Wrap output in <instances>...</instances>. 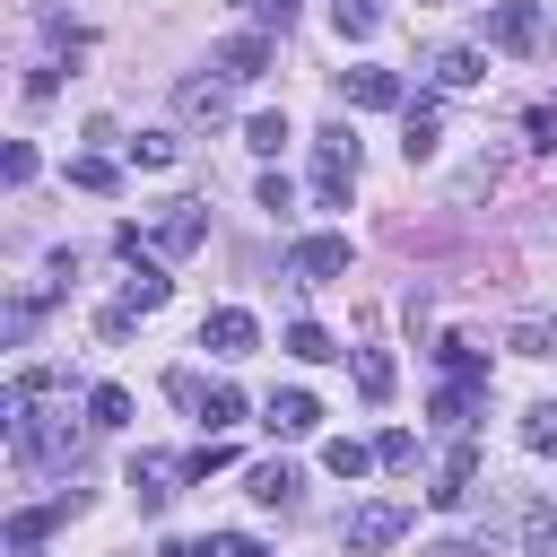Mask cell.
I'll return each mask as SVG.
<instances>
[{
  "mask_svg": "<svg viewBox=\"0 0 557 557\" xmlns=\"http://www.w3.org/2000/svg\"><path fill=\"white\" fill-rule=\"evenodd\" d=\"M287 278H296V287L348 278V235H296V244H287Z\"/></svg>",
  "mask_w": 557,
  "mask_h": 557,
  "instance_id": "8992f818",
  "label": "cell"
},
{
  "mask_svg": "<svg viewBox=\"0 0 557 557\" xmlns=\"http://www.w3.org/2000/svg\"><path fill=\"white\" fill-rule=\"evenodd\" d=\"M357 392H366V400H392V357L366 348V357H357Z\"/></svg>",
  "mask_w": 557,
  "mask_h": 557,
  "instance_id": "d6a6232c",
  "label": "cell"
},
{
  "mask_svg": "<svg viewBox=\"0 0 557 557\" xmlns=\"http://www.w3.org/2000/svg\"><path fill=\"white\" fill-rule=\"evenodd\" d=\"M261 209L287 218V209H296V183H287V174H261Z\"/></svg>",
  "mask_w": 557,
  "mask_h": 557,
  "instance_id": "e575fe53",
  "label": "cell"
},
{
  "mask_svg": "<svg viewBox=\"0 0 557 557\" xmlns=\"http://www.w3.org/2000/svg\"><path fill=\"white\" fill-rule=\"evenodd\" d=\"M200 557H270V548H261L252 531H209V540H200Z\"/></svg>",
  "mask_w": 557,
  "mask_h": 557,
  "instance_id": "836d02e7",
  "label": "cell"
},
{
  "mask_svg": "<svg viewBox=\"0 0 557 557\" xmlns=\"http://www.w3.org/2000/svg\"><path fill=\"white\" fill-rule=\"evenodd\" d=\"M487 44H496V52H540V44H548L540 0H496V9H487Z\"/></svg>",
  "mask_w": 557,
  "mask_h": 557,
  "instance_id": "52a82bcc",
  "label": "cell"
},
{
  "mask_svg": "<svg viewBox=\"0 0 557 557\" xmlns=\"http://www.w3.org/2000/svg\"><path fill=\"white\" fill-rule=\"evenodd\" d=\"M409 540V505L400 496H366L348 522H339V548L348 557H383V548H400Z\"/></svg>",
  "mask_w": 557,
  "mask_h": 557,
  "instance_id": "7a4b0ae2",
  "label": "cell"
},
{
  "mask_svg": "<svg viewBox=\"0 0 557 557\" xmlns=\"http://www.w3.org/2000/svg\"><path fill=\"white\" fill-rule=\"evenodd\" d=\"M0 418H9V453H17V461H35V470L78 461V418H70V400H61V383H52L44 366L0 392Z\"/></svg>",
  "mask_w": 557,
  "mask_h": 557,
  "instance_id": "6da1fadb",
  "label": "cell"
},
{
  "mask_svg": "<svg viewBox=\"0 0 557 557\" xmlns=\"http://www.w3.org/2000/svg\"><path fill=\"white\" fill-rule=\"evenodd\" d=\"M470 487H479V444H470V435H453V453L435 461V487H426V496H435V505H461Z\"/></svg>",
  "mask_w": 557,
  "mask_h": 557,
  "instance_id": "4fadbf2b",
  "label": "cell"
},
{
  "mask_svg": "<svg viewBox=\"0 0 557 557\" xmlns=\"http://www.w3.org/2000/svg\"><path fill=\"white\" fill-rule=\"evenodd\" d=\"M470 409H479V383H444L435 392V426H470Z\"/></svg>",
  "mask_w": 557,
  "mask_h": 557,
  "instance_id": "f546056e",
  "label": "cell"
},
{
  "mask_svg": "<svg viewBox=\"0 0 557 557\" xmlns=\"http://www.w3.org/2000/svg\"><path fill=\"white\" fill-rule=\"evenodd\" d=\"M505 348H513V357H557V331H548V322H513Z\"/></svg>",
  "mask_w": 557,
  "mask_h": 557,
  "instance_id": "4dcf8cb0",
  "label": "cell"
},
{
  "mask_svg": "<svg viewBox=\"0 0 557 557\" xmlns=\"http://www.w3.org/2000/svg\"><path fill=\"white\" fill-rule=\"evenodd\" d=\"M226 87H235V78H218V70L200 61L191 78H174V113H183V122H226Z\"/></svg>",
  "mask_w": 557,
  "mask_h": 557,
  "instance_id": "8fae6325",
  "label": "cell"
},
{
  "mask_svg": "<svg viewBox=\"0 0 557 557\" xmlns=\"http://www.w3.org/2000/svg\"><path fill=\"white\" fill-rule=\"evenodd\" d=\"M531 139H540V148H557V104H531Z\"/></svg>",
  "mask_w": 557,
  "mask_h": 557,
  "instance_id": "f35d334b",
  "label": "cell"
},
{
  "mask_svg": "<svg viewBox=\"0 0 557 557\" xmlns=\"http://www.w3.org/2000/svg\"><path fill=\"white\" fill-rule=\"evenodd\" d=\"M244 9H252V26H261V35H278V26L296 17V0H244Z\"/></svg>",
  "mask_w": 557,
  "mask_h": 557,
  "instance_id": "d590c367",
  "label": "cell"
},
{
  "mask_svg": "<svg viewBox=\"0 0 557 557\" xmlns=\"http://www.w3.org/2000/svg\"><path fill=\"white\" fill-rule=\"evenodd\" d=\"M322 470H331V479H366V470H374V444H357V435H331V444H322Z\"/></svg>",
  "mask_w": 557,
  "mask_h": 557,
  "instance_id": "ffe728a7",
  "label": "cell"
},
{
  "mask_svg": "<svg viewBox=\"0 0 557 557\" xmlns=\"http://www.w3.org/2000/svg\"><path fill=\"white\" fill-rule=\"evenodd\" d=\"M183 479H191V461H174V453H139L131 461V496L157 513V505H174L183 496Z\"/></svg>",
  "mask_w": 557,
  "mask_h": 557,
  "instance_id": "ba28073f",
  "label": "cell"
},
{
  "mask_svg": "<svg viewBox=\"0 0 557 557\" xmlns=\"http://www.w3.org/2000/svg\"><path fill=\"white\" fill-rule=\"evenodd\" d=\"M426 78H435V87H479V78H487V52H479V44H435V52H426Z\"/></svg>",
  "mask_w": 557,
  "mask_h": 557,
  "instance_id": "5bb4252c",
  "label": "cell"
},
{
  "mask_svg": "<svg viewBox=\"0 0 557 557\" xmlns=\"http://www.w3.org/2000/svg\"><path fill=\"white\" fill-rule=\"evenodd\" d=\"M339 96H348L357 113H383V104H400V78H392V70H339Z\"/></svg>",
  "mask_w": 557,
  "mask_h": 557,
  "instance_id": "ac0fdd59",
  "label": "cell"
},
{
  "mask_svg": "<svg viewBox=\"0 0 557 557\" xmlns=\"http://www.w3.org/2000/svg\"><path fill=\"white\" fill-rule=\"evenodd\" d=\"M435 357H444V374H453V383H487V357H479L470 339H444Z\"/></svg>",
  "mask_w": 557,
  "mask_h": 557,
  "instance_id": "f1b7e54d",
  "label": "cell"
},
{
  "mask_svg": "<svg viewBox=\"0 0 557 557\" xmlns=\"http://www.w3.org/2000/svg\"><path fill=\"white\" fill-rule=\"evenodd\" d=\"M522 444H531L540 461H557V400H531V409H522Z\"/></svg>",
  "mask_w": 557,
  "mask_h": 557,
  "instance_id": "44dd1931",
  "label": "cell"
},
{
  "mask_svg": "<svg viewBox=\"0 0 557 557\" xmlns=\"http://www.w3.org/2000/svg\"><path fill=\"white\" fill-rule=\"evenodd\" d=\"M296 487H305V479H296L287 461H252V470H244V496H252V505H296Z\"/></svg>",
  "mask_w": 557,
  "mask_h": 557,
  "instance_id": "d6986e66",
  "label": "cell"
},
{
  "mask_svg": "<svg viewBox=\"0 0 557 557\" xmlns=\"http://www.w3.org/2000/svg\"><path fill=\"white\" fill-rule=\"evenodd\" d=\"M200 348H209V357H252V348H261V322H252L244 305H218V313L200 322Z\"/></svg>",
  "mask_w": 557,
  "mask_h": 557,
  "instance_id": "7c38bea8",
  "label": "cell"
},
{
  "mask_svg": "<svg viewBox=\"0 0 557 557\" xmlns=\"http://www.w3.org/2000/svg\"><path fill=\"white\" fill-rule=\"evenodd\" d=\"M131 261H139V270H131V278H122V296H113V305L96 313V331H104V339H122V331H131L139 313H157V305L174 296V278H165V270H157L148 252H131Z\"/></svg>",
  "mask_w": 557,
  "mask_h": 557,
  "instance_id": "3957f363",
  "label": "cell"
},
{
  "mask_svg": "<svg viewBox=\"0 0 557 557\" xmlns=\"http://www.w3.org/2000/svg\"><path fill=\"white\" fill-rule=\"evenodd\" d=\"M513 540H522V557H557V496H531L513 513Z\"/></svg>",
  "mask_w": 557,
  "mask_h": 557,
  "instance_id": "e0dca14e",
  "label": "cell"
},
{
  "mask_svg": "<svg viewBox=\"0 0 557 557\" xmlns=\"http://www.w3.org/2000/svg\"><path fill=\"white\" fill-rule=\"evenodd\" d=\"M400 148H409V165L444 148V104H435V96H418V104H400Z\"/></svg>",
  "mask_w": 557,
  "mask_h": 557,
  "instance_id": "9a60e30c",
  "label": "cell"
},
{
  "mask_svg": "<svg viewBox=\"0 0 557 557\" xmlns=\"http://www.w3.org/2000/svg\"><path fill=\"white\" fill-rule=\"evenodd\" d=\"M226 461H235V453H226V444H218V435H209V444H200V453H191V479H209V470H226Z\"/></svg>",
  "mask_w": 557,
  "mask_h": 557,
  "instance_id": "74e56055",
  "label": "cell"
},
{
  "mask_svg": "<svg viewBox=\"0 0 557 557\" xmlns=\"http://www.w3.org/2000/svg\"><path fill=\"white\" fill-rule=\"evenodd\" d=\"M70 183H78V191H113V183H122V165L87 148V157H70Z\"/></svg>",
  "mask_w": 557,
  "mask_h": 557,
  "instance_id": "83f0119b",
  "label": "cell"
},
{
  "mask_svg": "<svg viewBox=\"0 0 557 557\" xmlns=\"http://www.w3.org/2000/svg\"><path fill=\"white\" fill-rule=\"evenodd\" d=\"M331 26H339L348 44H366V35L383 26V9H374V0H331Z\"/></svg>",
  "mask_w": 557,
  "mask_h": 557,
  "instance_id": "484cf974",
  "label": "cell"
},
{
  "mask_svg": "<svg viewBox=\"0 0 557 557\" xmlns=\"http://www.w3.org/2000/svg\"><path fill=\"white\" fill-rule=\"evenodd\" d=\"M200 235H209V200H165V209L148 218V252H165V261L200 252Z\"/></svg>",
  "mask_w": 557,
  "mask_h": 557,
  "instance_id": "5b68a950",
  "label": "cell"
},
{
  "mask_svg": "<svg viewBox=\"0 0 557 557\" xmlns=\"http://www.w3.org/2000/svg\"><path fill=\"white\" fill-rule=\"evenodd\" d=\"M0 174H9V183H35V148H26V139H9V157H0Z\"/></svg>",
  "mask_w": 557,
  "mask_h": 557,
  "instance_id": "8d00e7d4",
  "label": "cell"
},
{
  "mask_svg": "<svg viewBox=\"0 0 557 557\" xmlns=\"http://www.w3.org/2000/svg\"><path fill=\"white\" fill-rule=\"evenodd\" d=\"M418 557H479V548H461V540H435V548H418Z\"/></svg>",
  "mask_w": 557,
  "mask_h": 557,
  "instance_id": "ab89813d",
  "label": "cell"
},
{
  "mask_svg": "<svg viewBox=\"0 0 557 557\" xmlns=\"http://www.w3.org/2000/svg\"><path fill=\"white\" fill-rule=\"evenodd\" d=\"M235 418H244V392H235V383H209V392H200V426L218 435V426H235Z\"/></svg>",
  "mask_w": 557,
  "mask_h": 557,
  "instance_id": "d4e9b609",
  "label": "cell"
},
{
  "mask_svg": "<svg viewBox=\"0 0 557 557\" xmlns=\"http://www.w3.org/2000/svg\"><path fill=\"white\" fill-rule=\"evenodd\" d=\"M287 139H296V131H287V113H252V122H244V148H252V157H278Z\"/></svg>",
  "mask_w": 557,
  "mask_h": 557,
  "instance_id": "7402d4cb",
  "label": "cell"
},
{
  "mask_svg": "<svg viewBox=\"0 0 557 557\" xmlns=\"http://www.w3.org/2000/svg\"><path fill=\"white\" fill-rule=\"evenodd\" d=\"M261 426H270V435H313V426H322V400H313V392H270Z\"/></svg>",
  "mask_w": 557,
  "mask_h": 557,
  "instance_id": "2e32d148",
  "label": "cell"
},
{
  "mask_svg": "<svg viewBox=\"0 0 557 557\" xmlns=\"http://www.w3.org/2000/svg\"><path fill=\"white\" fill-rule=\"evenodd\" d=\"M374 461H383V470H409V461H418V435H409V426H383V435H374Z\"/></svg>",
  "mask_w": 557,
  "mask_h": 557,
  "instance_id": "1f68e13d",
  "label": "cell"
},
{
  "mask_svg": "<svg viewBox=\"0 0 557 557\" xmlns=\"http://www.w3.org/2000/svg\"><path fill=\"white\" fill-rule=\"evenodd\" d=\"M348 191H357V139L348 131H322L313 139V200L322 209H348Z\"/></svg>",
  "mask_w": 557,
  "mask_h": 557,
  "instance_id": "277c9868",
  "label": "cell"
},
{
  "mask_svg": "<svg viewBox=\"0 0 557 557\" xmlns=\"http://www.w3.org/2000/svg\"><path fill=\"white\" fill-rule=\"evenodd\" d=\"M174 157H183V139H174V131H139V139H131V165H148V174H157V165H174Z\"/></svg>",
  "mask_w": 557,
  "mask_h": 557,
  "instance_id": "4316f807",
  "label": "cell"
},
{
  "mask_svg": "<svg viewBox=\"0 0 557 557\" xmlns=\"http://www.w3.org/2000/svg\"><path fill=\"white\" fill-rule=\"evenodd\" d=\"M87 426H131V392L122 383H96L87 392Z\"/></svg>",
  "mask_w": 557,
  "mask_h": 557,
  "instance_id": "cb8c5ba5",
  "label": "cell"
},
{
  "mask_svg": "<svg viewBox=\"0 0 557 557\" xmlns=\"http://www.w3.org/2000/svg\"><path fill=\"white\" fill-rule=\"evenodd\" d=\"M78 505H87V496H78V487H61L52 505H26V513H9V557H44V531H52L61 513H78Z\"/></svg>",
  "mask_w": 557,
  "mask_h": 557,
  "instance_id": "9c48e42d",
  "label": "cell"
},
{
  "mask_svg": "<svg viewBox=\"0 0 557 557\" xmlns=\"http://www.w3.org/2000/svg\"><path fill=\"white\" fill-rule=\"evenodd\" d=\"M278 348H287V357H305V366H322V357H339L322 322H287V339H278Z\"/></svg>",
  "mask_w": 557,
  "mask_h": 557,
  "instance_id": "603a6c76",
  "label": "cell"
},
{
  "mask_svg": "<svg viewBox=\"0 0 557 557\" xmlns=\"http://www.w3.org/2000/svg\"><path fill=\"white\" fill-rule=\"evenodd\" d=\"M270 61H278V44H270L261 26H244V35H226V44L209 52V70H218V78H261Z\"/></svg>",
  "mask_w": 557,
  "mask_h": 557,
  "instance_id": "30bf717a",
  "label": "cell"
}]
</instances>
